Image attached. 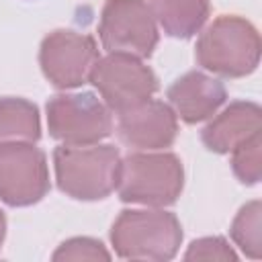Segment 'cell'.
<instances>
[{
  "mask_svg": "<svg viewBox=\"0 0 262 262\" xmlns=\"http://www.w3.org/2000/svg\"><path fill=\"white\" fill-rule=\"evenodd\" d=\"M98 57L94 37L72 29L51 31L39 47L41 72L47 82L59 90H72L90 82Z\"/></svg>",
  "mask_w": 262,
  "mask_h": 262,
  "instance_id": "ba28073f",
  "label": "cell"
},
{
  "mask_svg": "<svg viewBox=\"0 0 262 262\" xmlns=\"http://www.w3.org/2000/svg\"><path fill=\"white\" fill-rule=\"evenodd\" d=\"M156 25L174 39H190L205 27L211 2L209 0H145Z\"/></svg>",
  "mask_w": 262,
  "mask_h": 262,
  "instance_id": "4fadbf2b",
  "label": "cell"
},
{
  "mask_svg": "<svg viewBox=\"0 0 262 262\" xmlns=\"http://www.w3.org/2000/svg\"><path fill=\"white\" fill-rule=\"evenodd\" d=\"M196 63L223 78L250 76L260 63V35L237 14H221L205 27L194 47Z\"/></svg>",
  "mask_w": 262,
  "mask_h": 262,
  "instance_id": "7a4b0ae2",
  "label": "cell"
},
{
  "mask_svg": "<svg viewBox=\"0 0 262 262\" xmlns=\"http://www.w3.org/2000/svg\"><path fill=\"white\" fill-rule=\"evenodd\" d=\"M55 262L59 260H111L108 250L102 242L94 237H72L66 239L51 256Z\"/></svg>",
  "mask_w": 262,
  "mask_h": 262,
  "instance_id": "e0dca14e",
  "label": "cell"
},
{
  "mask_svg": "<svg viewBox=\"0 0 262 262\" xmlns=\"http://www.w3.org/2000/svg\"><path fill=\"white\" fill-rule=\"evenodd\" d=\"M41 137L39 108L27 98H0V145L2 143H37Z\"/></svg>",
  "mask_w": 262,
  "mask_h": 262,
  "instance_id": "5bb4252c",
  "label": "cell"
},
{
  "mask_svg": "<svg viewBox=\"0 0 262 262\" xmlns=\"http://www.w3.org/2000/svg\"><path fill=\"white\" fill-rule=\"evenodd\" d=\"M111 244L125 260H172L182 244V225L164 209H125L111 227Z\"/></svg>",
  "mask_w": 262,
  "mask_h": 262,
  "instance_id": "277c9868",
  "label": "cell"
},
{
  "mask_svg": "<svg viewBox=\"0 0 262 262\" xmlns=\"http://www.w3.org/2000/svg\"><path fill=\"white\" fill-rule=\"evenodd\" d=\"M166 98L180 121L196 125L211 119L225 104L227 90L221 80L201 70H190L168 86Z\"/></svg>",
  "mask_w": 262,
  "mask_h": 262,
  "instance_id": "8fae6325",
  "label": "cell"
},
{
  "mask_svg": "<svg viewBox=\"0 0 262 262\" xmlns=\"http://www.w3.org/2000/svg\"><path fill=\"white\" fill-rule=\"evenodd\" d=\"M90 82L108 111L117 115L149 100L158 90L154 70L145 66L143 59L127 53H106L98 57Z\"/></svg>",
  "mask_w": 262,
  "mask_h": 262,
  "instance_id": "8992f818",
  "label": "cell"
},
{
  "mask_svg": "<svg viewBox=\"0 0 262 262\" xmlns=\"http://www.w3.org/2000/svg\"><path fill=\"white\" fill-rule=\"evenodd\" d=\"M47 156L35 143L0 145V201L8 207H31L49 192Z\"/></svg>",
  "mask_w": 262,
  "mask_h": 262,
  "instance_id": "9c48e42d",
  "label": "cell"
},
{
  "mask_svg": "<svg viewBox=\"0 0 262 262\" xmlns=\"http://www.w3.org/2000/svg\"><path fill=\"white\" fill-rule=\"evenodd\" d=\"M57 188L76 201H102L117 190L121 154L115 145H57L53 149Z\"/></svg>",
  "mask_w": 262,
  "mask_h": 262,
  "instance_id": "6da1fadb",
  "label": "cell"
},
{
  "mask_svg": "<svg viewBox=\"0 0 262 262\" xmlns=\"http://www.w3.org/2000/svg\"><path fill=\"white\" fill-rule=\"evenodd\" d=\"M100 45L108 53L145 59L158 45V25L145 0H106L98 23Z\"/></svg>",
  "mask_w": 262,
  "mask_h": 262,
  "instance_id": "52a82bcc",
  "label": "cell"
},
{
  "mask_svg": "<svg viewBox=\"0 0 262 262\" xmlns=\"http://www.w3.org/2000/svg\"><path fill=\"white\" fill-rule=\"evenodd\" d=\"M184 260H237V254L233 252V248L229 246V242L221 235H213V237H201L194 239L186 254Z\"/></svg>",
  "mask_w": 262,
  "mask_h": 262,
  "instance_id": "ac0fdd59",
  "label": "cell"
},
{
  "mask_svg": "<svg viewBox=\"0 0 262 262\" xmlns=\"http://www.w3.org/2000/svg\"><path fill=\"white\" fill-rule=\"evenodd\" d=\"M258 131H262V108L252 100H233L213 115L201 131V139L213 154H231Z\"/></svg>",
  "mask_w": 262,
  "mask_h": 262,
  "instance_id": "7c38bea8",
  "label": "cell"
},
{
  "mask_svg": "<svg viewBox=\"0 0 262 262\" xmlns=\"http://www.w3.org/2000/svg\"><path fill=\"white\" fill-rule=\"evenodd\" d=\"M184 188V168L172 151H133L121 158L117 194L123 203L164 209Z\"/></svg>",
  "mask_w": 262,
  "mask_h": 262,
  "instance_id": "3957f363",
  "label": "cell"
},
{
  "mask_svg": "<svg viewBox=\"0 0 262 262\" xmlns=\"http://www.w3.org/2000/svg\"><path fill=\"white\" fill-rule=\"evenodd\" d=\"M117 137L135 151H158L174 143L178 135V117L162 100H145L117 115Z\"/></svg>",
  "mask_w": 262,
  "mask_h": 262,
  "instance_id": "30bf717a",
  "label": "cell"
},
{
  "mask_svg": "<svg viewBox=\"0 0 262 262\" xmlns=\"http://www.w3.org/2000/svg\"><path fill=\"white\" fill-rule=\"evenodd\" d=\"M4 237H6V217H4V213L0 211V250H2Z\"/></svg>",
  "mask_w": 262,
  "mask_h": 262,
  "instance_id": "d6986e66",
  "label": "cell"
},
{
  "mask_svg": "<svg viewBox=\"0 0 262 262\" xmlns=\"http://www.w3.org/2000/svg\"><path fill=\"white\" fill-rule=\"evenodd\" d=\"M229 235L233 244L252 260L262 256V205L260 201L246 203L231 221Z\"/></svg>",
  "mask_w": 262,
  "mask_h": 262,
  "instance_id": "9a60e30c",
  "label": "cell"
},
{
  "mask_svg": "<svg viewBox=\"0 0 262 262\" xmlns=\"http://www.w3.org/2000/svg\"><path fill=\"white\" fill-rule=\"evenodd\" d=\"M231 170L242 184L254 186L262 178V131L239 143L231 151Z\"/></svg>",
  "mask_w": 262,
  "mask_h": 262,
  "instance_id": "2e32d148",
  "label": "cell"
},
{
  "mask_svg": "<svg viewBox=\"0 0 262 262\" xmlns=\"http://www.w3.org/2000/svg\"><path fill=\"white\" fill-rule=\"evenodd\" d=\"M47 129L63 145L100 143L113 133L108 106L92 92H63L47 100Z\"/></svg>",
  "mask_w": 262,
  "mask_h": 262,
  "instance_id": "5b68a950",
  "label": "cell"
}]
</instances>
